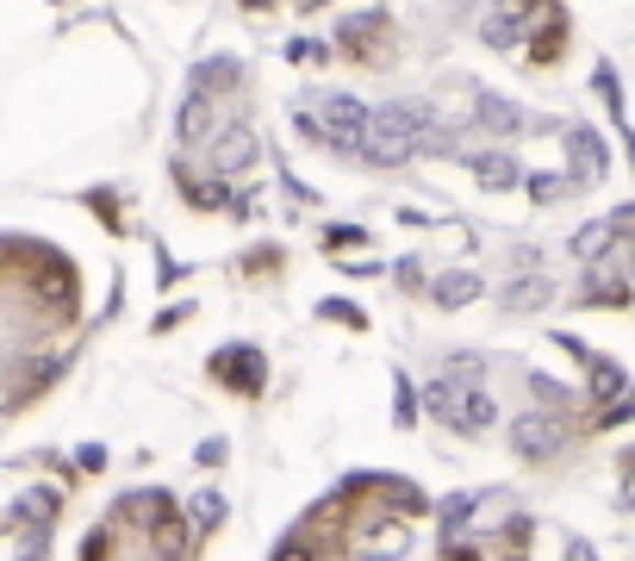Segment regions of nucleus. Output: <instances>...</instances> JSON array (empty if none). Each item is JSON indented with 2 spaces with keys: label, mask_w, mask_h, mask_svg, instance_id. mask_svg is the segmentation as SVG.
<instances>
[{
  "label": "nucleus",
  "mask_w": 635,
  "mask_h": 561,
  "mask_svg": "<svg viewBox=\"0 0 635 561\" xmlns=\"http://www.w3.org/2000/svg\"><path fill=\"white\" fill-rule=\"evenodd\" d=\"M411 418H418V406H411V388L399 381V425H411Z\"/></svg>",
  "instance_id": "5701e85b"
},
{
  "label": "nucleus",
  "mask_w": 635,
  "mask_h": 561,
  "mask_svg": "<svg viewBox=\"0 0 635 561\" xmlns=\"http://www.w3.org/2000/svg\"><path fill=\"white\" fill-rule=\"evenodd\" d=\"M274 561H311V556H306V542H299V537H287V542H281V556H274Z\"/></svg>",
  "instance_id": "412c9836"
},
{
  "label": "nucleus",
  "mask_w": 635,
  "mask_h": 561,
  "mask_svg": "<svg viewBox=\"0 0 635 561\" xmlns=\"http://www.w3.org/2000/svg\"><path fill=\"white\" fill-rule=\"evenodd\" d=\"M423 412H430V418H443L449 430H467V437L499 418L492 393H486L480 381H455V374H443V381H430V388H423Z\"/></svg>",
  "instance_id": "f03ea898"
},
{
  "label": "nucleus",
  "mask_w": 635,
  "mask_h": 561,
  "mask_svg": "<svg viewBox=\"0 0 635 561\" xmlns=\"http://www.w3.org/2000/svg\"><path fill=\"white\" fill-rule=\"evenodd\" d=\"M474 505H480V500H474V493H455V500L443 505V542L455 537V530H462L467 518H474Z\"/></svg>",
  "instance_id": "dca6fc26"
},
{
  "label": "nucleus",
  "mask_w": 635,
  "mask_h": 561,
  "mask_svg": "<svg viewBox=\"0 0 635 561\" xmlns=\"http://www.w3.org/2000/svg\"><path fill=\"white\" fill-rule=\"evenodd\" d=\"M499 300H504V312H542L555 300V281H548V274H518Z\"/></svg>",
  "instance_id": "0eeeda50"
},
{
  "label": "nucleus",
  "mask_w": 635,
  "mask_h": 561,
  "mask_svg": "<svg viewBox=\"0 0 635 561\" xmlns=\"http://www.w3.org/2000/svg\"><path fill=\"white\" fill-rule=\"evenodd\" d=\"M474 175H480V181H486V188H511V181H518V156H474Z\"/></svg>",
  "instance_id": "4468645a"
},
{
  "label": "nucleus",
  "mask_w": 635,
  "mask_h": 561,
  "mask_svg": "<svg viewBox=\"0 0 635 561\" xmlns=\"http://www.w3.org/2000/svg\"><path fill=\"white\" fill-rule=\"evenodd\" d=\"M586 306H630V281L592 269V281H586Z\"/></svg>",
  "instance_id": "ddd939ff"
},
{
  "label": "nucleus",
  "mask_w": 635,
  "mask_h": 561,
  "mask_svg": "<svg viewBox=\"0 0 635 561\" xmlns=\"http://www.w3.org/2000/svg\"><path fill=\"white\" fill-rule=\"evenodd\" d=\"M567 150H574V181H598V175H604V137L598 132L574 125V132H567Z\"/></svg>",
  "instance_id": "39448f33"
},
{
  "label": "nucleus",
  "mask_w": 635,
  "mask_h": 561,
  "mask_svg": "<svg viewBox=\"0 0 635 561\" xmlns=\"http://www.w3.org/2000/svg\"><path fill=\"white\" fill-rule=\"evenodd\" d=\"M630 269H635V256H630Z\"/></svg>",
  "instance_id": "bb28decb"
},
{
  "label": "nucleus",
  "mask_w": 635,
  "mask_h": 561,
  "mask_svg": "<svg viewBox=\"0 0 635 561\" xmlns=\"http://www.w3.org/2000/svg\"><path fill=\"white\" fill-rule=\"evenodd\" d=\"M480 32H486V44H499V51H511V44H518V32H523V25L511 20V13H492V20L480 25Z\"/></svg>",
  "instance_id": "f3484780"
},
{
  "label": "nucleus",
  "mask_w": 635,
  "mask_h": 561,
  "mask_svg": "<svg viewBox=\"0 0 635 561\" xmlns=\"http://www.w3.org/2000/svg\"><path fill=\"white\" fill-rule=\"evenodd\" d=\"M474 119H480L486 132H499V137H511V132H523L530 119H523V106H511V100H499V94H480L474 100Z\"/></svg>",
  "instance_id": "6e6552de"
},
{
  "label": "nucleus",
  "mask_w": 635,
  "mask_h": 561,
  "mask_svg": "<svg viewBox=\"0 0 635 561\" xmlns=\"http://www.w3.org/2000/svg\"><path fill=\"white\" fill-rule=\"evenodd\" d=\"M560 444H567V425L548 418V412H523L518 425H511V449H518L523 462H548Z\"/></svg>",
  "instance_id": "7ed1b4c3"
},
{
  "label": "nucleus",
  "mask_w": 635,
  "mask_h": 561,
  "mask_svg": "<svg viewBox=\"0 0 635 561\" xmlns=\"http://www.w3.org/2000/svg\"><path fill=\"white\" fill-rule=\"evenodd\" d=\"M299 7H325V0H299Z\"/></svg>",
  "instance_id": "a878e982"
},
{
  "label": "nucleus",
  "mask_w": 635,
  "mask_h": 561,
  "mask_svg": "<svg viewBox=\"0 0 635 561\" xmlns=\"http://www.w3.org/2000/svg\"><path fill=\"white\" fill-rule=\"evenodd\" d=\"M188 518L200 524V530H218V524H225V500H218V493H200V500L188 505Z\"/></svg>",
  "instance_id": "2eb2a0df"
},
{
  "label": "nucleus",
  "mask_w": 635,
  "mask_h": 561,
  "mask_svg": "<svg viewBox=\"0 0 635 561\" xmlns=\"http://www.w3.org/2000/svg\"><path fill=\"white\" fill-rule=\"evenodd\" d=\"M611 244H616V225L611 218H598V225H586V232L574 237V256L586 262V269H598V262L611 256Z\"/></svg>",
  "instance_id": "9b49d317"
},
{
  "label": "nucleus",
  "mask_w": 635,
  "mask_h": 561,
  "mask_svg": "<svg viewBox=\"0 0 635 561\" xmlns=\"http://www.w3.org/2000/svg\"><path fill=\"white\" fill-rule=\"evenodd\" d=\"M243 7H274V0H243Z\"/></svg>",
  "instance_id": "393cba45"
},
{
  "label": "nucleus",
  "mask_w": 635,
  "mask_h": 561,
  "mask_svg": "<svg viewBox=\"0 0 635 561\" xmlns=\"http://www.w3.org/2000/svg\"><path fill=\"white\" fill-rule=\"evenodd\" d=\"M381 38H386V13H355V20H343L349 57H374V44Z\"/></svg>",
  "instance_id": "9d476101"
},
{
  "label": "nucleus",
  "mask_w": 635,
  "mask_h": 561,
  "mask_svg": "<svg viewBox=\"0 0 635 561\" xmlns=\"http://www.w3.org/2000/svg\"><path fill=\"white\" fill-rule=\"evenodd\" d=\"M430 293H436V306H467V300H480V274L455 269V274H443Z\"/></svg>",
  "instance_id": "f8f14e48"
},
{
  "label": "nucleus",
  "mask_w": 635,
  "mask_h": 561,
  "mask_svg": "<svg viewBox=\"0 0 635 561\" xmlns=\"http://www.w3.org/2000/svg\"><path fill=\"white\" fill-rule=\"evenodd\" d=\"M567 561H598V556L586 549V542H567Z\"/></svg>",
  "instance_id": "b1692460"
},
{
  "label": "nucleus",
  "mask_w": 635,
  "mask_h": 561,
  "mask_svg": "<svg viewBox=\"0 0 635 561\" xmlns=\"http://www.w3.org/2000/svg\"><path fill=\"white\" fill-rule=\"evenodd\" d=\"M237 81H243V63L212 57V63H200V69H193V94L212 100V94H225V88H237Z\"/></svg>",
  "instance_id": "1a4fd4ad"
},
{
  "label": "nucleus",
  "mask_w": 635,
  "mask_h": 561,
  "mask_svg": "<svg viewBox=\"0 0 635 561\" xmlns=\"http://www.w3.org/2000/svg\"><path fill=\"white\" fill-rule=\"evenodd\" d=\"M443 556L449 561H480V556H474V542H443Z\"/></svg>",
  "instance_id": "4be33fe9"
},
{
  "label": "nucleus",
  "mask_w": 635,
  "mask_h": 561,
  "mask_svg": "<svg viewBox=\"0 0 635 561\" xmlns=\"http://www.w3.org/2000/svg\"><path fill=\"white\" fill-rule=\"evenodd\" d=\"M256 156H262V144H256V132H243V125L218 132V144H212V162H218V169H250Z\"/></svg>",
  "instance_id": "423d86ee"
},
{
  "label": "nucleus",
  "mask_w": 635,
  "mask_h": 561,
  "mask_svg": "<svg viewBox=\"0 0 635 561\" xmlns=\"http://www.w3.org/2000/svg\"><path fill=\"white\" fill-rule=\"evenodd\" d=\"M530 388H536V400H548V406H567V388L548 381V374H530Z\"/></svg>",
  "instance_id": "6ab92c4d"
},
{
  "label": "nucleus",
  "mask_w": 635,
  "mask_h": 561,
  "mask_svg": "<svg viewBox=\"0 0 635 561\" xmlns=\"http://www.w3.org/2000/svg\"><path fill=\"white\" fill-rule=\"evenodd\" d=\"M293 132L311 137V144H330L337 156H367V137H374V106L355 94H318L311 113L293 119Z\"/></svg>",
  "instance_id": "f257e3e1"
},
{
  "label": "nucleus",
  "mask_w": 635,
  "mask_h": 561,
  "mask_svg": "<svg viewBox=\"0 0 635 561\" xmlns=\"http://www.w3.org/2000/svg\"><path fill=\"white\" fill-rule=\"evenodd\" d=\"M560 188H567L560 175H530V194H536L542 206H548V200H560Z\"/></svg>",
  "instance_id": "a211bd4d"
},
{
  "label": "nucleus",
  "mask_w": 635,
  "mask_h": 561,
  "mask_svg": "<svg viewBox=\"0 0 635 561\" xmlns=\"http://www.w3.org/2000/svg\"><path fill=\"white\" fill-rule=\"evenodd\" d=\"M212 374H218L225 388H237L243 400H256V393H262V381H269V368H262V356H256V349H243V344L218 349V356H212Z\"/></svg>",
  "instance_id": "20e7f679"
},
{
  "label": "nucleus",
  "mask_w": 635,
  "mask_h": 561,
  "mask_svg": "<svg viewBox=\"0 0 635 561\" xmlns=\"http://www.w3.org/2000/svg\"><path fill=\"white\" fill-rule=\"evenodd\" d=\"M287 57H293V63H325L330 51H325V44H311V38H293V44H287Z\"/></svg>",
  "instance_id": "aec40b11"
}]
</instances>
